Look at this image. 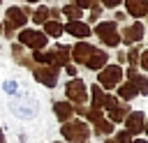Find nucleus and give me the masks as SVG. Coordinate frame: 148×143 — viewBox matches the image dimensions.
<instances>
[{"mask_svg":"<svg viewBox=\"0 0 148 143\" xmlns=\"http://www.w3.org/2000/svg\"><path fill=\"white\" fill-rule=\"evenodd\" d=\"M9 111L16 115V118H23V120H32L35 115H37V111H39V101L32 97V95H14L12 99H9Z\"/></svg>","mask_w":148,"mask_h":143,"instance_id":"obj_1","label":"nucleus"},{"mask_svg":"<svg viewBox=\"0 0 148 143\" xmlns=\"http://www.w3.org/2000/svg\"><path fill=\"white\" fill-rule=\"evenodd\" d=\"M60 134L65 136L67 143H88L90 138V127L83 120H67L60 127Z\"/></svg>","mask_w":148,"mask_h":143,"instance_id":"obj_2","label":"nucleus"},{"mask_svg":"<svg viewBox=\"0 0 148 143\" xmlns=\"http://www.w3.org/2000/svg\"><path fill=\"white\" fill-rule=\"evenodd\" d=\"M65 92H67L69 104H74V101H76V104H86V99H88V95H86V85H83L81 78H72V81L67 83Z\"/></svg>","mask_w":148,"mask_h":143,"instance_id":"obj_3","label":"nucleus"},{"mask_svg":"<svg viewBox=\"0 0 148 143\" xmlns=\"http://www.w3.org/2000/svg\"><path fill=\"white\" fill-rule=\"evenodd\" d=\"M120 76H123V69L118 67V65H113V67H102V72H99V88H113V85H118L120 83Z\"/></svg>","mask_w":148,"mask_h":143,"instance_id":"obj_4","label":"nucleus"},{"mask_svg":"<svg viewBox=\"0 0 148 143\" xmlns=\"http://www.w3.org/2000/svg\"><path fill=\"white\" fill-rule=\"evenodd\" d=\"M95 32L99 35V39L106 46H118V42H120L118 30H116V23H99V25H95Z\"/></svg>","mask_w":148,"mask_h":143,"instance_id":"obj_5","label":"nucleus"},{"mask_svg":"<svg viewBox=\"0 0 148 143\" xmlns=\"http://www.w3.org/2000/svg\"><path fill=\"white\" fill-rule=\"evenodd\" d=\"M18 42L23 46H30V48H44L46 46V35H42L37 30H21Z\"/></svg>","mask_w":148,"mask_h":143,"instance_id":"obj_6","label":"nucleus"},{"mask_svg":"<svg viewBox=\"0 0 148 143\" xmlns=\"http://www.w3.org/2000/svg\"><path fill=\"white\" fill-rule=\"evenodd\" d=\"M35 78L37 81H42L44 85H49V88H53L58 81V72L53 69V67H49V65H39V67H35Z\"/></svg>","mask_w":148,"mask_h":143,"instance_id":"obj_7","label":"nucleus"},{"mask_svg":"<svg viewBox=\"0 0 148 143\" xmlns=\"http://www.w3.org/2000/svg\"><path fill=\"white\" fill-rule=\"evenodd\" d=\"M143 120H146V115L141 113V111H132V113H127V118H125V129L134 136V134H141L143 131Z\"/></svg>","mask_w":148,"mask_h":143,"instance_id":"obj_8","label":"nucleus"},{"mask_svg":"<svg viewBox=\"0 0 148 143\" xmlns=\"http://www.w3.org/2000/svg\"><path fill=\"white\" fill-rule=\"evenodd\" d=\"M53 113H56V118L60 122H67V120L74 118V104H69V101H53Z\"/></svg>","mask_w":148,"mask_h":143,"instance_id":"obj_9","label":"nucleus"},{"mask_svg":"<svg viewBox=\"0 0 148 143\" xmlns=\"http://www.w3.org/2000/svg\"><path fill=\"white\" fill-rule=\"evenodd\" d=\"M127 113H130V104L127 101H123V99H118V104L113 106V108H109V122H123L125 118H127Z\"/></svg>","mask_w":148,"mask_h":143,"instance_id":"obj_10","label":"nucleus"},{"mask_svg":"<svg viewBox=\"0 0 148 143\" xmlns=\"http://www.w3.org/2000/svg\"><path fill=\"white\" fill-rule=\"evenodd\" d=\"M9 30L12 28H18V25H25V9H18V7H9L7 9V23H5Z\"/></svg>","mask_w":148,"mask_h":143,"instance_id":"obj_11","label":"nucleus"},{"mask_svg":"<svg viewBox=\"0 0 148 143\" xmlns=\"http://www.w3.org/2000/svg\"><path fill=\"white\" fill-rule=\"evenodd\" d=\"M125 7H127V12H130L132 16H136V18H141V16L148 14V0H125Z\"/></svg>","mask_w":148,"mask_h":143,"instance_id":"obj_12","label":"nucleus"},{"mask_svg":"<svg viewBox=\"0 0 148 143\" xmlns=\"http://www.w3.org/2000/svg\"><path fill=\"white\" fill-rule=\"evenodd\" d=\"M62 32H69L72 37H88L90 35V28L86 25V23H81V21H69L67 23V28H62Z\"/></svg>","mask_w":148,"mask_h":143,"instance_id":"obj_13","label":"nucleus"},{"mask_svg":"<svg viewBox=\"0 0 148 143\" xmlns=\"http://www.w3.org/2000/svg\"><path fill=\"white\" fill-rule=\"evenodd\" d=\"M141 37H143V25H141V23L127 25V28L123 30V39H125L127 44H134V42H139Z\"/></svg>","mask_w":148,"mask_h":143,"instance_id":"obj_14","label":"nucleus"},{"mask_svg":"<svg viewBox=\"0 0 148 143\" xmlns=\"http://www.w3.org/2000/svg\"><path fill=\"white\" fill-rule=\"evenodd\" d=\"M95 48H92V44H86V42H81V44H74V48H72V53H74V60L76 62H88V58H90V53H92Z\"/></svg>","mask_w":148,"mask_h":143,"instance_id":"obj_15","label":"nucleus"},{"mask_svg":"<svg viewBox=\"0 0 148 143\" xmlns=\"http://www.w3.org/2000/svg\"><path fill=\"white\" fill-rule=\"evenodd\" d=\"M106 60H109V58H106V53H104V51H92V53H90V58H88V62H86V65H88V67H90V69H102V67H104V62H106Z\"/></svg>","mask_w":148,"mask_h":143,"instance_id":"obj_16","label":"nucleus"},{"mask_svg":"<svg viewBox=\"0 0 148 143\" xmlns=\"http://www.w3.org/2000/svg\"><path fill=\"white\" fill-rule=\"evenodd\" d=\"M118 95H120V99H123V101H127V99H134V97L139 95V90H136V85L130 81V83H123V85H120Z\"/></svg>","mask_w":148,"mask_h":143,"instance_id":"obj_17","label":"nucleus"},{"mask_svg":"<svg viewBox=\"0 0 148 143\" xmlns=\"http://www.w3.org/2000/svg\"><path fill=\"white\" fill-rule=\"evenodd\" d=\"M92 125H95V131H97L99 136H106V134L113 131V122H109L106 118H99V120H95Z\"/></svg>","mask_w":148,"mask_h":143,"instance_id":"obj_18","label":"nucleus"},{"mask_svg":"<svg viewBox=\"0 0 148 143\" xmlns=\"http://www.w3.org/2000/svg\"><path fill=\"white\" fill-rule=\"evenodd\" d=\"M130 78H132V83L136 85L139 95H148V78H146V76H136V74H132Z\"/></svg>","mask_w":148,"mask_h":143,"instance_id":"obj_19","label":"nucleus"},{"mask_svg":"<svg viewBox=\"0 0 148 143\" xmlns=\"http://www.w3.org/2000/svg\"><path fill=\"white\" fill-rule=\"evenodd\" d=\"M44 25H46V32H49L51 37H60V35H62V25H60L58 21H44Z\"/></svg>","mask_w":148,"mask_h":143,"instance_id":"obj_20","label":"nucleus"},{"mask_svg":"<svg viewBox=\"0 0 148 143\" xmlns=\"http://www.w3.org/2000/svg\"><path fill=\"white\" fill-rule=\"evenodd\" d=\"M104 104V92L99 85H92V108H102Z\"/></svg>","mask_w":148,"mask_h":143,"instance_id":"obj_21","label":"nucleus"},{"mask_svg":"<svg viewBox=\"0 0 148 143\" xmlns=\"http://www.w3.org/2000/svg\"><path fill=\"white\" fill-rule=\"evenodd\" d=\"M113 141H116V143H132V141H134V136H132L127 129H120V131L113 136Z\"/></svg>","mask_w":148,"mask_h":143,"instance_id":"obj_22","label":"nucleus"},{"mask_svg":"<svg viewBox=\"0 0 148 143\" xmlns=\"http://www.w3.org/2000/svg\"><path fill=\"white\" fill-rule=\"evenodd\" d=\"M65 14H67L72 21H79V16H81V9H79L76 5H67V7H65Z\"/></svg>","mask_w":148,"mask_h":143,"instance_id":"obj_23","label":"nucleus"},{"mask_svg":"<svg viewBox=\"0 0 148 143\" xmlns=\"http://www.w3.org/2000/svg\"><path fill=\"white\" fill-rule=\"evenodd\" d=\"M46 16H49V7H39V9L32 14L35 23H44V21H46Z\"/></svg>","mask_w":148,"mask_h":143,"instance_id":"obj_24","label":"nucleus"},{"mask_svg":"<svg viewBox=\"0 0 148 143\" xmlns=\"http://www.w3.org/2000/svg\"><path fill=\"white\" fill-rule=\"evenodd\" d=\"M116 104H118V97H113V95H104V104H102V106H104L106 111H109V108H113Z\"/></svg>","mask_w":148,"mask_h":143,"instance_id":"obj_25","label":"nucleus"},{"mask_svg":"<svg viewBox=\"0 0 148 143\" xmlns=\"http://www.w3.org/2000/svg\"><path fill=\"white\" fill-rule=\"evenodd\" d=\"M2 88H5V92H9V95H16V90H18V85H16L14 81H7Z\"/></svg>","mask_w":148,"mask_h":143,"instance_id":"obj_26","label":"nucleus"},{"mask_svg":"<svg viewBox=\"0 0 148 143\" xmlns=\"http://www.w3.org/2000/svg\"><path fill=\"white\" fill-rule=\"evenodd\" d=\"M76 7H79V9H83V7H97V2H95V0H79Z\"/></svg>","mask_w":148,"mask_h":143,"instance_id":"obj_27","label":"nucleus"},{"mask_svg":"<svg viewBox=\"0 0 148 143\" xmlns=\"http://www.w3.org/2000/svg\"><path fill=\"white\" fill-rule=\"evenodd\" d=\"M139 65H141V67H143V69H146V72H148V51H146V53H141V55H139Z\"/></svg>","mask_w":148,"mask_h":143,"instance_id":"obj_28","label":"nucleus"},{"mask_svg":"<svg viewBox=\"0 0 148 143\" xmlns=\"http://www.w3.org/2000/svg\"><path fill=\"white\" fill-rule=\"evenodd\" d=\"M136 60H139V48H130V62L136 65Z\"/></svg>","mask_w":148,"mask_h":143,"instance_id":"obj_29","label":"nucleus"},{"mask_svg":"<svg viewBox=\"0 0 148 143\" xmlns=\"http://www.w3.org/2000/svg\"><path fill=\"white\" fill-rule=\"evenodd\" d=\"M104 2V7H116V5H120V0H102Z\"/></svg>","mask_w":148,"mask_h":143,"instance_id":"obj_30","label":"nucleus"},{"mask_svg":"<svg viewBox=\"0 0 148 143\" xmlns=\"http://www.w3.org/2000/svg\"><path fill=\"white\" fill-rule=\"evenodd\" d=\"M99 12H102V9H99V7H95V9H92V12H90V21H95V18H97V16H99Z\"/></svg>","mask_w":148,"mask_h":143,"instance_id":"obj_31","label":"nucleus"},{"mask_svg":"<svg viewBox=\"0 0 148 143\" xmlns=\"http://www.w3.org/2000/svg\"><path fill=\"white\" fill-rule=\"evenodd\" d=\"M67 74H72V76H76V67H72V65H67Z\"/></svg>","mask_w":148,"mask_h":143,"instance_id":"obj_32","label":"nucleus"},{"mask_svg":"<svg viewBox=\"0 0 148 143\" xmlns=\"http://www.w3.org/2000/svg\"><path fill=\"white\" fill-rule=\"evenodd\" d=\"M132 143H148V141H146V138H134Z\"/></svg>","mask_w":148,"mask_h":143,"instance_id":"obj_33","label":"nucleus"},{"mask_svg":"<svg viewBox=\"0 0 148 143\" xmlns=\"http://www.w3.org/2000/svg\"><path fill=\"white\" fill-rule=\"evenodd\" d=\"M143 131H146V134H148V118H146V120H143Z\"/></svg>","mask_w":148,"mask_h":143,"instance_id":"obj_34","label":"nucleus"},{"mask_svg":"<svg viewBox=\"0 0 148 143\" xmlns=\"http://www.w3.org/2000/svg\"><path fill=\"white\" fill-rule=\"evenodd\" d=\"M104 143H116V141L113 138H104Z\"/></svg>","mask_w":148,"mask_h":143,"instance_id":"obj_35","label":"nucleus"},{"mask_svg":"<svg viewBox=\"0 0 148 143\" xmlns=\"http://www.w3.org/2000/svg\"><path fill=\"white\" fill-rule=\"evenodd\" d=\"M0 143H5V136H2V129H0Z\"/></svg>","mask_w":148,"mask_h":143,"instance_id":"obj_36","label":"nucleus"},{"mask_svg":"<svg viewBox=\"0 0 148 143\" xmlns=\"http://www.w3.org/2000/svg\"><path fill=\"white\" fill-rule=\"evenodd\" d=\"M28 2H37V0H28Z\"/></svg>","mask_w":148,"mask_h":143,"instance_id":"obj_37","label":"nucleus"},{"mask_svg":"<svg viewBox=\"0 0 148 143\" xmlns=\"http://www.w3.org/2000/svg\"><path fill=\"white\" fill-rule=\"evenodd\" d=\"M53 143H56V141H53Z\"/></svg>","mask_w":148,"mask_h":143,"instance_id":"obj_38","label":"nucleus"}]
</instances>
